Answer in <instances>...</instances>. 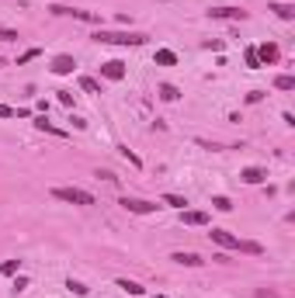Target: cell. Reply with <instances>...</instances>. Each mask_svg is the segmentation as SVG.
I'll use <instances>...</instances> for the list:
<instances>
[{
	"label": "cell",
	"mask_w": 295,
	"mask_h": 298,
	"mask_svg": "<svg viewBox=\"0 0 295 298\" xmlns=\"http://www.w3.org/2000/svg\"><path fill=\"white\" fill-rule=\"evenodd\" d=\"M94 42H101V45H146L150 42V35H142V31H104V28H98L94 35H91Z\"/></svg>",
	"instance_id": "1"
},
{
	"label": "cell",
	"mask_w": 295,
	"mask_h": 298,
	"mask_svg": "<svg viewBox=\"0 0 295 298\" xmlns=\"http://www.w3.org/2000/svg\"><path fill=\"white\" fill-rule=\"evenodd\" d=\"M52 198H56V201H66V205H80V208L94 205V194H91V191H83V187H52Z\"/></svg>",
	"instance_id": "2"
},
{
	"label": "cell",
	"mask_w": 295,
	"mask_h": 298,
	"mask_svg": "<svg viewBox=\"0 0 295 298\" xmlns=\"http://www.w3.org/2000/svg\"><path fill=\"white\" fill-rule=\"evenodd\" d=\"M56 18H73V21H83V24H101V14L94 11H77V7H66V4H52L49 7Z\"/></svg>",
	"instance_id": "3"
},
{
	"label": "cell",
	"mask_w": 295,
	"mask_h": 298,
	"mask_svg": "<svg viewBox=\"0 0 295 298\" xmlns=\"http://www.w3.org/2000/svg\"><path fill=\"white\" fill-rule=\"evenodd\" d=\"M118 205H122V208H125L129 215H153V212L160 208L157 201H146V198H129V194H125V198L118 201Z\"/></svg>",
	"instance_id": "4"
},
{
	"label": "cell",
	"mask_w": 295,
	"mask_h": 298,
	"mask_svg": "<svg viewBox=\"0 0 295 298\" xmlns=\"http://www.w3.org/2000/svg\"><path fill=\"white\" fill-rule=\"evenodd\" d=\"M209 18H212V21H247L250 14H247L243 7H212Z\"/></svg>",
	"instance_id": "5"
},
{
	"label": "cell",
	"mask_w": 295,
	"mask_h": 298,
	"mask_svg": "<svg viewBox=\"0 0 295 298\" xmlns=\"http://www.w3.org/2000/svg\"><path fill=\"white\" fill-rule=\"evenodd\" d=\"M257 49V59H260V66H278V59H281V49H278L275 42H264V45H254Z\"/></svg>",
	"instance_id": "6"
},
{
	"label": "cell",
	"mask_w": 295,
	"mask_h": 298,
	"mask_svg": "<svg viewBox=\"0 0 295 298\" xmlns=\"http://www.w3.org/2000/svg\"><path fill=\"white\" fill-rule=\"evenodd\" d=\"M181 222L184 225H209V212H201V208H181Z\"/></svg>",
	"instance_id": "7"
},
{
	"label": "cell",
	"mask_w": 295,
	"mask_h": 298,
	"mask_svg": "<svg viewBox=\"0 0 295 298\" xmlns=\"http://www.w3.org/2000/svg\"><path fill=\"white\" fill-rule=\"evenodd\" d=\"M49 70H52L56 77H70V73L77 70V59H73V56H56V59H52V66H49Z\"/></svg>",
	"instance_id": "8"
},
{
	"label": "cell",
	"mask_w": 295,
	"mask_h": 298,
	"mask_svg": "<svg viewBox=\"0 0 295 298\" xmlns=\"http://www.w3.org/2000/svg\"><path fill=\"white\" fill-rule=\"evenodd\" d=\"M101 77H104V80H122V77H125V62H122V59L101 62Z\"/></svg>",
	"instance_id": "9"
},
{
	"label": "cell",
	"mask_w": 295,
	"mask_h": 298,
	"mask_svg": "<svg viewBox=\"0 0 295 298\" xmlns=\"http://www.w3.org/2000/svg\"><path fill=\"white\" fill-rule=\"evenodd\" d=\"M209 239H212L216 246H222V250H236V236L233 233H226V229H212Z\"/></svg>",
	"instance_id": "10"
},
{
	"label": "cell",
	"mask_w": 295,
	"mask_h": 298,
	"mask_svg": "<svg viewBox=\"0 0 295 298\" xmlns=\"http://www.w3.org/2000/svg\"><path fill=\"white\" fill-rule=\"evenodd\" d=\"M240 180L243 184H264L268 180V170L264 167H247V170H240Z\"/></svg>",
	"instance_id": "11"
},
{
	"label": "cell",
	"mask_w": 295,
	"mask_h": 298,
	"mask_svg": "<svg viewBox=\"0 0 295 298\" xmlns=\"http://www.w3.org/2000/svg\"><path fill=\"white\" fill-rule=\"evenodd\" d=\"M35 128H39V132H49V136H59V139H66V136H70L66 128H59V125H52V121L45 118V115H39V118H35Z\"/></svg>",
	"instance_id": "12"
},
{
	"label": "cell",
	"mask_w": 295,
	"mask_h": 298,
	"mask_svg": "<svg viewBox=\"0 0 295 298\" xmlns=\"http://www.w3.org/2000/svg\"><path fill=\"white\" fill-rule=\"evenodd\" d=\"M170 260H174V263H181V267H201V263H205V260L198 257V253H184V250L170 253Z\"/></svg>",
	"instance_id": "13"
},
{
	"label": "cell",
	"mask_w": 295,
	"mask_h": 298,
	"mask_svg": "<svg viewBox=\"0 0 295 298\" xmlns=\"http://www.w3.org/2000/svg\"><path fill=\"white\" fill-rule=\"evenodd\" d=\"M268 11H275L281 21H295V4H278V0H271Z\"/></svg>",
	"instance_id": "14"
},
{
	"label": "cell",
	"mask_w": 295,
	"mask_h": 298,
	"mask_svg": "<svg viewBox=\"0 0 295 298\" xmlns=\"http://www.w3.org/2000/svg\"><path fill=\"white\" fill-rule=\"evenodd\" d=\"M115 284H118V288H122V291H129V295H132V298H139V295H146V288H142V284H139V281H129V278H118Z\"/></svg>",
	"instance_id": "15"
},
{
	"label": "cell",
	"mask_w": 295,
	"mask_h": 298,
	"mask_svg": "<svg viewBox=\"0 0 295 298\" xmlns=\"http://www.w3.org/2000/svg\"><path fill=\"white\" fill-rule=\"evenodd\" d=\"M236 253H250V257H260L264 246L260 243H250V239H236Z\"/></svg>",
	"instance_id": "16"
},
{
	"label": "cell",
	"mask_w": 295,
	"mask_h": 298,
	"mask_svg": "<svg viewBox=\"0 0 295 298\" xmlns=\"http://www.w3.org/2000/svg\"><path fill=\"white\" fill-rule=\"evenodd\" d=\"M80 90H83V94H104V87H101L98 77H80Z\"/></svg>",
	"instance_id": "17"
},
{
	"label": "cell",
	"mask_w": 295,
	"mask_h": 298,
	"mask_svg": "<svg viewBox=\"0 0 295 298\" xmlns=\"http://www.w3.org/2000/svg\"><path fill=\"white\" fill-rule=\"evenodd\" d=\"M275 90H285V94L295 90V77H292V73H278V77H275Z\"/></svg>",
	"instance_id": "18"
},
{
	"label": "cell",
	"mask_w": 295,
	"mask_h": 298,
	"mask_svg": "<svg viewBox=\"0 0 295 298\" xmlns=\"http://www.w3.org/2000/svg\"><path fill=\"white\" fill-rule=\"evenodd\" d=\"M153 62H157V66H174V62H177V56L170 52V49H160L157 56H153Z\"/></svg>",
	"instance_id": "19"
},
{
	"label": "cell",
	"mask_w": 295,
	"mask_h": 298,
	"mask_svg": "<svg viewBox=\"0 0 295 298\" xmlns=\"http://www.w3.org/2000/svg\"><path fill=\"white\" fill-rule=\"evenodd\" d=\"M177 97H181V90L174 83H160V101H177Z\"/></svg>",
	"instance_id": "20"
},
{
	"label": "cell",
	"mask_w": 295,
	"mask_h": 298,
	"mask_svg": "<svg viewBox=\"0 0 295 298\" xmlns=\"http://www.w3.org/2000/svg\"><path fill=\"white\" fill-rule=\"evenodd\" d=\"M163 205H170V208L181 212V208H188V198L184 194H163Z\"/></svg>",
	"instance_id": "21"
},
{
	"label": "cell",
	"mask_w": 295,
	"mask_h": 298,
	"mask_svg": "<svg viewBox=\"0 0 295 298\" xmlns=\"http://www.w3.org/2000/svg\"><path fill=\"white\" fill-rule=\"evenodd\" d=\"M18 267H21V260H4V263H0V278H11V274H18Z\"/></svg>",
	"instance_id": "22"
},
{
	"label": "cell",
	"mask_w": 295,
	"mask_h": 298,
	"mask_svg": "<svg viewBox=\"0 0 295 298\" xmlns=\"http://www.w3.org/2000/svg\"><path fill=\"white\" fill-rule=\"evenodd\" d=\"M212 208H216V212H233V201L226 198V194H216V198H212Z\"/></svg>",
	"instance_id": "23"
},
{
	"label": "cell",
	"mask_w": 295,
	"mask_h": 298,
	"mask_svg": "<svg viewBox=\"0 0 295 298\" xmlns=\"http://www.w3.org/2000/svg\"><path fill=\"white\" fill-rule=\"evenodd\" d=\"M66 291H73V295H77V298H83V295H87V291H91V288H87V284H80V281H73V278H70V281H66Z\"/></svg>",
	"instance_id": "24"
},
{
	"label": "cell",
	"mask_w": 295,
	"mask_h": 298,
	"mask_svg": "<svg viewBox=\"0 0 295 298\" xmlns=\"http://www.w3.org/2000/svg\"><path fill=\"white\" fill-rule=\"evenodd\" d=\"M243 59H247V70H260V59H257V49H254V45L243 52Z\"/></svg>",
	"instance_id": "25"
},
{
	"label": "cell",
	"mask_w": 295,
	"mask_h": 298,
	"mask_svg": "<svg viewBox=\"0 0 295 298\" xmlns=\"http://www.w3.org/2000/svg\"><path fill=\"white\" fill-rule=\"evenodd\" d=\"M42 56V49H28V52H21L18 56V66H24V62H32V59H39Z\"/></svg>",
	"instance_id": "26"
},
{
	"label": "cell",
	"mask_w": 295,
	"mask_h": 298,
	"mask_svg": "<svg viewBox=\"0 0 295 298\" xmlns=\"http://www.w3.org/2000/svg\"><path fill=\"white\" fill-rule=\"evenodd\" d=\"M122 156L129 159V163H132V167H136V170H142V159H139L136 153H132V149H125V146H122Z\"/></svg>",
	"instance_id": "27"
},
{
	"label": "cell",
	"mask_w": 295,
	"mask_h": 298,
	"mask_svg": "<svg viewBox=\"0 0 295 298\" xmlns=\"http://www.w3.org/2000/svg\"><path fill=\"white\" fill-rule=\"evenodd\" d=\"M21 35L14 31V28H0V42H18Z\"/></svg>",
	"instance_id": "28"
},
{
	"label": "cell",
	"mask_w": 295,
	"mask_h": 298,
	"mask_svg": "<svg viewBox=\"0 0 295 298\" xmlns=\"http://www.w3.org/2000/svg\"><path fill=\"white\" fill-rule=\"evenodd\" d=\"M59 94V104H63V108H73V94H70V90H56Z\"/></svg>",
	"instance_id": "29"
},
{
	"label": "cell",
	"mask_w": 295,
	"mask_h": 298,
	"mask_svg": "<svg viewBox=\"0 0 295 298\" xmlns=\"http://www.w3.org/2000/svg\"><path fill=\"white\" fill-rule=\"evenodd\" d=\"M0 118H14V108H7V104H0Z\"/></svg>",
	"instance_id": "30"
},
{
	"label": "cell",
	"mask_w": 295,
	"mask_h": 298,
	"mask_svg": "<svg viewBox=\"0 0 295 298\" xmlns=\"http://www.w3.org/2000/svg\"><path fill=\"white\" fill-rule=\"evenodd\" d=\"M260 97H264V90H250V94H247V101H250V104H257Z\"/></svg>",
	"instance_id": "31"
},
{
	"label": "cell",
	"mask_w": 295,
	"mask_h": 298,
	"mask_svg": "<svg viewBox=\"0 0 295 298\" xmlns=\"http://www.w3.org/2000/svg\"><path fill=\"white\" fill-rule=\"evenodd\" d=\"M28 288V278H14V291H24Z\"/></svg>",
	"instance_id": "32"
},
{
	"label": "cell",
	"mask_w": 295,
	"mask_h": 298,
	"mask_svg": "<svg viewBox=\"0 0 295 298\" xmlns=\"http://www.w3.org/2000/svg\"><path fill=\"white\" fill-rule=\"evenodd\" d=\"M257 298H281V295H278V291H264V288H260V291H257Z\"/></svg>",
	"instance_id": "33"
},
{
	"label": "cell",
	"mask_w": 295,
	"mask_h": 298,
	"mask_svg": "<svg viewBox=\"0 0 295 298\" xmlns=\"http://www.w3.org/2000/svg\"><path fill=\"white\" fill-rule=\"evenodd\" d=\"M0 66H4V56H0Z\"/></svg>",
	"instance_id": "34"
},
{
	"label": "cell",
	"mask_w": 295,
	"mask_h": 298,
	"mask_svg": "<svg viewBox=\"0 0 295 298\" xmlns=\"http://www.w3.org/2000/svg\"><path fill=\"white\" fill-rule=\"evenodd\" d=\"M157 298H167V295H157Z\"/></svg>",
	"instance_id": "35"
}]
</instances>
